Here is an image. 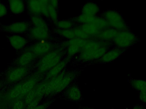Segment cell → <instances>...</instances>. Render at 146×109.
Wrapping results in <instances>:
<instances>
[{
	"mask_svg": "<svg viewBox=\"0 0 146 109\" xmlns=\"http://www.w3.org/2000/svg\"><path fill=\"white\" fill-rule=\"evenodd\" d=\"M112 46V43L96 39L87 40L80 54L77 55V60L82 63L98 61Z\"/></svg>",
	"mask_w": 146,
	"mask_h": 109,
	"instance_id": "cell-1",
	"label": "cell"
},
{
	"mask_svg": "<svg viewBox=\"0 0 146 109\" xmlns=\"http://www.w3.org/2000/svg\"><path fill=\"white\" fill-rule=\"evenodd\" d=\"M65 54L66 51L57 47L39 58L36 63V72L44 75L63 59Z\"/></svg>",
	"mask_w": 146,
	"mask_h": 109,
	"instance_id": "cell-2",
	"label": "cell"
},
{
	"mask_svg": "<svg viewBox=\"0 0 146 109\" xmlns=\"http://www.w3.org/2000/svg\"><path fill=\"white\" fill-rule=\"evenodd\" d=\"M102 17L106 20L110 27L118 31L130 30L122 15L118 11L114 9H108L102 14Z\"/></svg>",
	"mask_w": 146,
	"mask_h": 109,
	"instance_id": "cell-3",
	"label": "cell"
},
{
	"mask_svg": "<svg viewBox=\"0 0 146 109\" xmlns=\"http://www.w3.org/2000/svg\"><path fill=\"white\" fill-rule=\"evenodd\" d=\"M139 41L132 30L119 31L112 42L114 47L126 50Z\"/></svg>",
	"mask_w": 146,
	"mask_h": 109,
	"instance_id": "cell-4",
	"label": "cell"
},
{
	"mask_svg": "<svg viewBox=\"0 0 146 109\" xmlns=\"http://www.w3.org/2000/svg\"><path fill=\"white\" fill-rule=\"evenodd\" d=\"M57 47L55 44L48 40L35 42L26 49L31 51L36 58H40Z\"/></svg>",
	"mask_w": 146,
	"mask_h": 109,
	"instance_id": "cell-5",
	"label": "cell"
},
{
	"mask_svg": "<svg viewBox=\"0 0 146 109\" xmlns=\"http://www.w3.org/2000/svg\"><path fill=\"white\" fill-rule=\"evenodd\" d=\"M28 37L35 42L48 41L50 38L49 27L31 26L28 32Z\"/></svg>",
	"mask_w": 146,
	"mask_h": 109,
	"instance_id": "cell-6",
	"label": "cell"
},
{
	"mask_svg": "<svg viewBox=\"0 0 146 109\" xmlns=\"http://www.w3.org/2000/svg\"><path fill=\"white\" fill-rule=\"evenodd\" d=\"M31 27L29 22L25 20L13 22L2 27L3 30L11 35H22L28 32Z\"/></svg>",
	"mask_w": 146,
	"mask_h": 109,
	"instance_id": "cell-7",
	"label": "cell"
},
{
	"mask_svg": "<svg viewBox=\"0 0 146 109\" xmlns=\"http://www.w3.org/2000/svg\"><path fill=\"white\" fill-rule=\"evenodd\" d=\"M29 72V68L17 66L7 71L6 75V80L9 83L19 82L26 77Z\"/></svg>",
	"mask_w": 146,
	"mask_h": 109,
	"instance_id": "cell-8",
	"label": "cell"
},
{
	"mask_svg": "<svg viewBox=\"0 0 146 109\" xmlns=\"http://www.w3.org/2000/svg\"><path fill=\"white\" fill-rule=\"evenodd\" d=\"M87 40L76 38L67 41V47L66 50L67 56L72 58L73 57L79 54Z\"/></svg>",
	"mask_w": 146,
	"mask_h": 109,
	"instance_id": "cell-9",
	"label": "cell"
},
{
	"mask_svg": "<svg viewBox=\"0 0 146 109\" xmlns=\"http://www.w3.org/2000/svg\"><path fill=\"white\" fill-rule=\"evenodd\" d=\"M48 0H30L26 5L29 13L33 15H42V12Z\"/></svg>",
	"mask_w": 146,
	"mask_h": 109,
	"instance_id": "cell-10",
	"label": "cell"
},
{
	"mask_svg": "<svg viewBox=\"0 0 146 109\" xmlns=\"http://www.w3.org/2000/svg\"><path fill=\"white\" fill-rule=\"evenodd\" d=\"M76 76V71L74 70H66L64 76L56 89L55 95L60 93L66 90L75 79Z\"/></svg>",
	"mask_w": 146,
	"mask_h": 109,
	"instance_id": "cell-11",
	"label": "cell"
},
{
	"mask_svg": "<svg viewBox=\"0 0 146 109\" xmlns=\"http://www.w3.org/2000/svg\"><path fill=\"white\" fill-rule=\"evenodd\" d=\"M71 58L66 56L63 59L52 69L44 75L45 79L49 80L57 76L62 73L71 61Z\"/></svg>",
	"mask_w": 146,
	"mask_h": 109,
	"instance_id": "cell-12",
	"label": "cell"
},
{
	"mask_svg": "<svg viewBox=\"0 0 146 109\" xmlns=\"http://www.w3.org/2000/svg\"><path fill=\"white\" fill-rule=\"evenodd\" d=\"M126 50L114 47L109 49L98 61L106 63L114 61L123 54Z\"/></svg>",
	"mask_w": 146,
	"mask_h": 109,
	"instance_id": "cell-13",
	"label": "cell"
},
{
	"mask_svg": "<svg viewBox=\"0 0 146 109\" xmlns=\"http://www.w3.org/2000/svg\"><path fill=\"white\" fill-rule=\"evenodd\" d=\"M36 57L31 51L25 49L16 59L15 63L17 66L29 68L36 60Z\"/></svg>",
	"mask_w": 146,
	"mask_h": 109,
	"instance_id": "cell-14",
	"label": "cell"
},
{
	"mask_svg": "<svg viewBox=\"0 0 146 109\" xmlns=\"http://www.w3.org/2000/svg\"><path fill=\"white\" fill-rule=\"evenodd\" d=\"M8 40L12 48L17 51L24 49L27 44V39L22 35H11Z\"/></svg>",
	"mask_w": 146,
	"mask_h": 109,
	"instance_id": "cell-15",
	"label": "cell"
},
{
	"mask_svg": "<svg viewBox=\"0 0 146 109\" xmlns=\"http://www.w3.org/2000/svg\"><path fill=\"white\" fill-rule=\"evenodd\" d=\"M119 32L109 27L100 32L95 37V39L103 42L112 43Z\"/></svg>",
	"mask_w": 146,
	"mask_h": 109,
	"instance_id": "cell-16",
	"label": "cell"
},
{
	"mask_svg": "<svg viewBox=\"0 0 146 109\" xmlns=\"http://www.w3.org/2000/svg\"><path fill=\"white\" fill-rule=\"evenodd\" d=\"M22 82L18 83L14 86L6 95V99L8 102H15L16 100L21 99L22 92Z\"/></svg>",
	"mask_w": 146,
	"mask_h": 109,
	"instance_id": "cell-17",
	"label": "cell"
},
{
	"mask_svg": "<svg viewBox=\"0 0 146 109\" xmlns=\"http://www.w3.org/2000/svg\"><path fill=\"white\" fill-rule=\"evenodd\" d=\"M26 7V3L22 0H11L8 1L9 9L14 15H18L23 13Z\"/></svg>",
	"mask_w": 146,
	"mask_h": 109,
	"instance_id": "cell-18",
	"label": "cell"
},
{
	"mask_svg": "<svg viewBox=\"0 0 146 109\" xmlns=\"http://www.w3.org/2000/svg\"><path fill=\"white\" fill-rule=\"evenodd\" d=\"M67 98L73 102H78L81 98L82 93L79 87L76 85L69 86L65 90Z\"/></svg>",
	"mask_w": 146,
	"mask_h": 109,
	"instance_id": "cell-19",
	"label": "cell"
},
{
	"mask_svg": "<svg viewBox=\"0 0 146 109\" xmlns=\"http://www.w3.org/2000/svg\"><path fill=\"white\" fill-rule=\"evenodd\" d=\"M99 6L93 2H88L82 8V13L92 16H97L100 12Z\"/></svg>",
	"mask_w": 146,
	"mask_h": 109,
	"instance_id": "cell-20",
	"label": "cell"
},
{
	"mask_svg": "<svg viewBox=\"0 0 146 109\" xmlns=\"http://www.w3.org/2000/svg\"><path fill=\"white\" fill-rule=\"evenodd\" d=\"M77 27L89 36L92 39H95V37L100 32L93 23L77 25Z\"/></svg>",
	"mask_w": 146,
	"mask_h": 109,
	"instance_id": "cell-21",
	"label": "cell"
},
{
	"mask_svg": "<svg viewBox=\"0 0 146 109\" xmlns=\"http://www.w3.org/2000/svg\"><path fill=\"white\" fill-rule=\"evenodd\" d=\"M95 17L82 13L75 17L72 20L74 22L75 24H77V25H80L92 23Z\"/></svg>",
	"mask_w": 146,
	"mask_h": 109,
	"instance_id": "cell-22",
	"label": "cell"
},
{
	"mask_svg": "<svg viewBox=\"0 0 146 109\" xmlns=\"http://www.w3.org/2000/svg\"><path fill=\"white\" fill-rule=\"evenodd\" d=\"M131 86L138 91H146V81L139 79H131L129 80Z\"/></svg>",
	"mask_w": 146,
	"mask_h": 109,
	"instance_id": "cell-23",
	"label": "cell"
},
{
	"mask_svg": "<svg viewBox=\"0 0 146 109\" xmlns=\"http://www.w3.org/2000/svg\"><path fill=\"white\" fill-rule=\"evenodd\" d=\"M55 33L62 38L68 40L76 38L75 34L74 29L69 30H60L56 28L54 30Z\"/></svg>",
	"mask_w": 146,
	"mask_h": 109,
	"instance_id": "cell-24",
	"label": "cell"
},
{
	"mask_svg": "<svg viewBox=\"0 0 146 109\" xmlns=\"http://www.w3.org/2000/svg\"><path fill=\"white\" fill-rule=\"evenodd\" d=\"M74 22L71 20H59L55 24L56 29L60 30H69L73 29L75 26Z\"/></svg>",
	"mask_w": 146,
	"mask_h": 109,
	"instance_id": "cell-25",
	"label": "cell"
},
{
	"mask_svg": "<svg viewBox=\"0 0 146 109\" xmlns=\"http://www.w3.org/2000/svg\"><path fill=\"white\" fill-rule=\"evenodd\" d=\"M31 23L33 26L38 27H48V23L42 16L41 15H33L31 18Z\"/></svg>",
	"mask_w": 146,
	"mask_h": 109,
	"instance_id": "cell-26",
	"label": "cell"
},
{
	"mask_svg": "<svg viewBox=\"0 0 146 109\" xmlns=\"http://www.w3.org/2000/svg\"><path fill=\"white\" fill-rule=\"evenodd\" d=\"M92 23H93L100 32L109 27L106 20L102 16H95Z\"/></svg>",
	"mask_w": 146,
	"mask_h": 109,
	"instance_id": "cell-27",
	"label": "cell"
},
{
	"mask_svg": "<svg viewBox=\"0 0 146 109\" xmlns=\"http://www.w3.org/2000/svg\"><path fill=\"white\" fill-rule=\"evenodd\" d=\"M48 19L55 24L59 20L58 9L52 7L48 2Z\"/></svg>",
	"mask_w": 146,
	"mask_h": 109,
	"instance_id": "cell-28",
	"label": "cell"
},
{
	"mask_svg": "<svg viewBox=\"0 0 146 109\" xmlns=\"http://www.w3.org/2000/svg\"><path fill=\"white\" fill-rule=\"evenodd\" d=\"M75 36L76 38H80V39H84V40H89L92 38L88 35H87L84 32L79 29L77 26H75L74 28Z\"/></svg>",
	"mask_w": 146,
	"mask_h": 109,
	"instance_id": "cell-29",
	"label": "cell"
},
{
	"mask_svg": "<svg viewBox=\"0 0 146 109\" xmlns=\"http://www.w3.org/2000/svg\"><path fill=\"white\" fill-rule=\"evenodd\" d=\"M25 107L24 99H20L14 102L11 109H25Z\"/></svg>",
	"mask_w": 146,
	"mask_h": 109,
	"instance_id": "cell-30",
	"label": "cell"
},
{
	"mask_svg": "<svg viewBox=\"0 0 146 109\" xmlns=\"http://www.w3.org/2000/svg\"><path fill=\"white\" fill-rule=\"evenodd\" d=\"M8 9L7 6L3 3L0 4V18L6 16L8 13Z\"/></svg>",
	"mask_w": 146,
	"mask_h": 109,
	"instance_id": "cell-31",
	"label": "cell"
},
{
	"mask_svg": "<svg viewBox=\"0 0 146 109\" xmlns=\"http://www.w3.org/2000/svg\"><path fill=\"white\" fill-rule=\"evenodd\" d=\"M50 102H45L43 104H38L33 109H47L50 105Z\"/></svg>",
	"mask_w": 146,
	"mask_h": 109,
	"instance_id": "cell-32",
	"label": "cell"
},
{
	"mask_svg": "<svg viewBox=\"0 0 146 109\" xmlns=\"http://www.w3.org/2000/svg\"><path fill=\"white\" fill-rule=\"evenodd\" d=\"M139 99L142 102L146 103V91L140 92Z\"/></svg>",
	"mask_w": 146,
	"mask_h": 109,
	"instance_id": "cell-33",
	"label": "cell"
},
{
	"mask_svg": "<svg viewBox=\"0 0 146 109\" xmlns=\"http://www.w3.org/2000/svg\"><path fill=\"white\" fill-rule=\"evenodd\" d=\"M49 3L52 7L56 8V9H58L59 7V2L58 1L56 0H49Z\"/></svg>",
	"mask_w": 146,
	"mask_h": 109,
	"instance_id": "cell-34",
	"label": "cell"
},
{
	"mask_svg": "<svg viewBox=\"0 0 146 109\" xmlns=\"http://www.w3.org/2000/svg\"><path fill=\"white\" fill-rule=\"evenodd\" d=\"M144 108L141 106H139V105H136L134 107L133 109H143Z\"/></svg>",
	"mask_w": 146,
	"mask_h": 109,
	"instance_id": "cell-35",
	"label": "cell"
},
{
	"mask_svg": "<svg viewBox=\"0 0 146 109\" xmlns=\"http://www.w3.org/2000/svg\"><path fill=\"white\" fill-rule=\"evenodd\" d=\"M84 109H93L90 108H85Z\"/></svg>",
	"mask_w": 146,
	"mask_h": 109,
	"instance_id": "cell-36",
	"label": "cell"
},
{
	"mask_svg": "<svg viewBox=\"0 0 146 109\" xmlns=\"http://www.w3.org/2000/svg\"><path fill=\"white\" fill-rule=\"evenodd\" d=\"M1 1H0V4H1Z\"/></svg>",
	"mask_w": 146,
	"mask_h": 109,
	"instance_id": "cell-37",
	"label": "cell"
},
{
	"mask_svg": "<svg viewBox=\"0 0 146 109\" xmlns=\"http://www.w3.org/2000/svg\"></svg>",
	"mask_w": 146,
	"mask_h": 109,
	"instance_id": "cell-38",
	"label": "cell"
},
{
	"mask_svg": "<svg viewBox=\"0 0 146 109\" xmlns=\"http://www.w3.org/2000/svg\"></svg>",
	"mask_w": 146,
	"mask_h": 109,
	"instance_id": "cell-39",
	"label": "cell"
}]
</instances>
